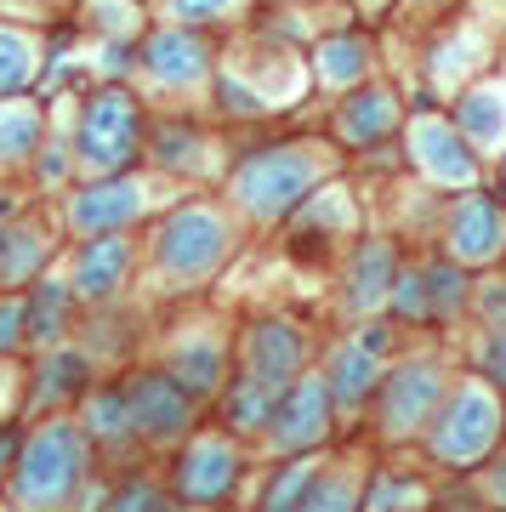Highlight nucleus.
I'll use <instances>...</instances> for the list:
<instances>
[{
  "mask_svg": "<svg viewBox=\"0 0 506 512\" xmlns=\"http://www.w3.org/2000/svg\"><path fill=\"white\" fill-rule=\"evenodd\" d=\"M319 171H325L319 148H273V154H256L239 171V200L251 205L256 217H285L290 205L313 188Z\"/></svg>",
  "mask_w": 506,
  "mask_h": 512,
  "instance_id": "1",
  "label": "nucleus"
},
{
  "mask_svg": "<svg viewBox=\"0 0 506 512\" xmlns=\"http://www.w3.org/2000/svg\"><path fill=\"white\" fill-rule=\"evenodd\" d=\"M80 461H86L80 427H69V421L46 427V433L23 450L18 495L29 501V507H52V501H63V495H69V484H74V473H80Z\"/></svg>",
  "mask_w": 506,
  "mask_h": 512,
  "instance_id": "2",
  "label": "nucleus"
},
{
  "mask_svg": "<svg viewBox=\"0 0 506 512\" xmlns=\"http://www.w3.org/2000/svg\"><path fill=\"white\" fill-rule=\"evenodd\" d=\"M222 251H228V228H222L211 211H199V205L177 211V217L160 228V262H165L177 279L211 274V268L222 262Z\"/></svg>",
  "mask_w": 506,
  "mask_h": 512,
  "instance_id": "3",
  "label": "nucleus"
},
{
  "mask_svg": "<svg viewBox=\"0 0 506 512\" xmlns=\"http://www.w3.org/2000/svg\"><path fill=\"white\" fill-rule=\"evenodd\" d=\"M137 148V103L126 92H103L80 120V160L91 171H114L131 160Z\"/></svg>",
  "mask_w": 506,
  "mask_h": 512,
  "instance_id": "4",
  "label": "nucleus"
},
{
  "mask_svg": "<svg viewBox=\"0 0 506 512\" xmlns=\"http://www.w3.org/2000/svg\"><path fill=\"white\" fill-rule=\"evenodd\" d=\"M495 427H501V410H495V399H489V387L467 382L461 393H455L444 427H438V456L444 461H478L489 444H495Z\"/></svg>",
  "mask_w": 506,
  "mask_h": 512,
  "instance_id": "5",
  "label": "nucleus"
},
{
  "mask_svg": "<svg viewBox=\"0 0 506 512\" xmlns=\"http://www.w3.org/2000/svg\"><path fill=\"white\" fill-rule=\"evenodd\" d=\"M325 410H330L325 382L290 387L285 404H279V416H273V444L279 450H308L313 439H325Z\"/></svg>",
  "mask_w": 506,
  "mask_h": 512,
  "instance_id": "6",
  "label": "nucleus"
},
{
  "mask_svg": "<svg viewBox=\"0 0 506 512\" xmlns=\"http://www.w3.org/2000/svg\"><path fill=\"white\" fill-rule=\"evenodd\" d=\"M455 256L461 262H489V256L506 245V217H501V205L484 200V194H472V200L455 205Z\"/></svg>",
  "mask_w": 506,
  "mask_h": 512,
  "instance_id": "7",
  "label": "nucleus"
},
{
  "mask_svg": "<svg viewBox=\"0 0 506 512\" xmlns=\"http://www.w3.org/2000/svg\"><path fill=\"white\" fill-rule=\"evenodd\" d=\"M131 416H137V427L154 433V439H177L182 427H188V399L177 393V382L143 376V382L131 387Z\"/></svg>",
  "mask_w": 506,
  "mask_h": 512,
  "instance_id": "8",
  "label": "nucleus"
},
{
  "mask_svg": "<svg viewBox=\"0 0 506 512\" xmlns=\"http://www.w3.org/2000/svg\"><path fill=\"white\" fill-rule=\"evenodd\" d=\"M416 160L427 177H438V183H455L467 188L472 183V154L461 148V137H450V126L444 120H416Z\"/></svg>",
  "mask_w": 506,
  "mask_h": 512,
  "instance_id": "9",
  "label": "nucleus"
},
{
  "mask_svg": "<svg viewBox=\"0 0 506 512\" xmlns=\"http://www.w3.org/2000/svg\"><path fill=\"white\" fill-rule=\"evenodd\" d=\"M438 393H444V382H438L433 365H404L393 376V387H387V427H393V433H410V427L433 410Z\"/></svg>",
  "mask_w": 506,
  "mask_h": 512,
  "instance_id": "10",
  "label": "nucleus"
},
{
  "mask_svg": "<svg viewBox=\"0 0 506 512\" xmlns=\"http://www.w3.org/2000/svg\"><path fill=\"white\" fill-rule=\"evenodd\" d=\"M131 217H143V183H97L91 194L74 200V228H86V234L120 228Z\"/></svg>",
  "mask_w": 506,
  "mask_h": 512,
  "instance_id": "11",
  "label": "nucleus"
},
{
  "mask_svg": "<svg viewBox=\"0 0 506 512\" xmlns=\"http://www.w3.org/2000/svg\"><path fill=\"white\" fill-rule=\"evenodd\" d=\"M148 69H154V80H165V86H194L199 74H205V46H199L194 35L165 29V35L148 46Z\"/></svg>",
  "mask_w": 506,
  "mask_h": 512,
  "instance_id": "12",
  "label": "nucleus"
},
{
  "mask_svg": "<svg viewBox=\"0 0 506 512\" xmlns=\"http://www.w3.org/2000/svg\"><path fill=\"white\" fill-rule=\"evenodd\" d=\"M296 359H302V336L290 325H262L251 336V376H262V382H273V387H285V376L296 370Z\"/></svg>",
  "mask_w": 506,
  "mask_h": 512,
  "instance_id": "13",
  "label": "nucleus"
},
{
  "mask_svg": "<svg viewBox=\"0 0 506 512\" xmlns=\"http://www.w3.org/2000/svg\"><path fill=\"white\" fill-rule=\"evenodd\" d=\"M234 467H239V456L222 439L194 444V456H188V467H182V490L194 495V501H211V495H222L228 484H234Z\"/></svg>",
  "mask_w": 506,
  "mask_h": 512,
  "instance_id": "14",
  "label": "nucleus"
},
{
  "mask_svg": "<svg viewBox=\"0 0 506 512\" xmlns=\"http://www.w3.org/2000/svg\"><path fill=\"white\" fill-rule=\"evenodd\" d=\"M126 268H131V245H126V239H97V245L80 251L74 279H80V291H86V296H109V291H120Z\"/></svg>",
  "mask_w": 506,
  "mask_h": 512,
  "instance_id": "15",
  "label": "nucleus"
},
{
  "mask_svg": "<svg viewBox=\"0 0 506 512\" xmlns=\"http://www.w3.org/2000/svg\"><path fill=\"white\" fill-rule=\"evenodd\" d=\"M461 131L484 148L506 143V92L501 86H484V92H472L467 103H461Z\"/></svg>",
  "mask_w": 506,
  "mask_h": 512,
  "instance_id": "16",
  "label": "nucleus"
},
{
  "mask_svg": "<svg viewBox=\"0 0 506 512\" xmlns=\"http://www.w3.org/2000/svg\"><path fill=\"white\" fill-rule=\"evenodd\" d=\"M376 359L381 353H370L364 342H353V348L336 353V370H330V393H336V404H359L370 387H376Z\"/></svg>",
  "mask_w": 506,
  "mask_h": 512,
  "instance_id": "17",
  "label": "nucleus"
},
{
  "mask_svg": "<svg viewBox=\"0 0 506 512\" xmlns=\"http://www.w3.org/2000/svg\"><path fill=\"white\" fill-rule=\"evenodd\" d=\"M393 291V251L387 245H364V256L353 262V308H376Z\"/></svg>",
  "mask_w": 506,
  "mask_h": 512,
  "instance_id": "18",
  "label": "nucleus"
},
{
  "mask_svg": "<svg viewBox=\"0 0 506 512\" xmlns=\"http://www.w3.org/2000/svg\"><path fill=\"white\" fill-rule=\"evenodd\" d=\"M398 120V103L387 92H364L353 97L342 109V137H353V143H370V137H381V131Z\"/></svg>",
  "mask_w": 506,
  "mask_h": 512,
  "instance_id": "19",
  "label": "nucleus"
},
{
  "mask_svg": "<svg viewBox=\"0 0 506 512\" xmlns=\"http://www.w3.org/2000/svg\"><path fill=\"white\" fill-rule=\"evenodd\" d=\"M40 143V114L29 103H6L0 109V160H23Z\"/></svg>",
  "mask_w": 506,
  "mask_h": 512,
  "instance_id": "20",
  "label": "nucleus"
},
{
  "mask_svg": "<svg viewBox=\"0 0 506 512\" xmlns=\"http://www.w3.org/2000/svg\"><path fill=\"white\" fill-rule=\"evenodd\" d=\"M177 382H188L194 393H211L222 382V348L217 342H188L177 348Z\"/></svg>",
  "mask_w": 506,
  "mask_h": 512,
  "instance_id": "21",
  "label": "nucleus"
},
{
  "mask_svg": "<svg viewBox=\"0 0 506 512\" xmlns=\"http://www.w3.org/2000/svg\"><path fill=\"white\" fill-rule=\"evenodd\" d=\"M40 256H46V239H40L35 228H12V234H0V279H23Z\"/></svg>",
  "mask_w": 506,
  "mask_h": 512,
  "instance_id": "22",
  "label": "nucleus"
},
{
  "mask_svg": "<svg viewBox=\"0 0 506 512\" xmlns=\"http://www.w3.org/2000/svg\"><path fill=\"white\" fill-rule=\"evenodd\" d=\"M35 74V46L18 35V29H0V92H18Z\"/></svg>",
  "mask_w": 506,
  "mask_h": 512,
  "instance_id": "23",
  "label": "nucleus"
},
{
  "mask_svg": "<svg viewBox=\"0 0 506 512\" xmlns=\"http://www.w3.org/2000/svg\"><path fill=\"white\" fill-rule=\"evenodd\" d=\"M80 382H86V353H57L52 365H46V376H40V404L69 399Z\"/></svg>",
  "mask_w": 506,
  "mask_h": 512,
  "instance_id": "24",
  "label": "nucleus"
},
{
  "mask_svg": "<svg viewBox=\"0 0 506 512\" xmlns=\"http://www.w3.org/2000/svg\"><path fill=\"white\" fill-rule=\"evenodd\" d=\"M359 74H364V46L359 40H330L325 52H319V80L347 86V80H359Z\"/></svg>",
  "mask_w": 506,
  "mask_h": 512,
  "instance_id": "25",
  "label": "nucleus"
},
{
  "mask_svg": "<svg viewBox=\"0 0 506 512\" xmlns=\"http://www.w3.org/2000/svg\"><path fill=\"white\" fill-rule=\"evenodd\" d=\"M273 399H279V387L262 382V376L239 382V393H234V427H262L268 410H273Z\"/></svg>",
  "mask_w": 506,
  "mask_h": 512,
  "instance_id": "26",
  "label": "nucleus"
},
{
  "mask_svg": "<svg viewBox=\"0 0 506 512\" xmlns=\"http://www.w3.org/2000/svg\"><path fill=\"white\" fill-rule=\"evenodd\" d=\"M63 313H69V285H40V296H35V336L40 342H57V330H63Z\"/></svg>",
  "mask_w": 506,
  "mask_h": 512,
  "instance_id": "27",
  "label": "nucleus"
},
{
  "mask_svg": "<svg viewBox=\"0 0 506 512\" xmlns=\"http://www.w3.org/2000/svg\"><path fill=\"white\" fill-rule=\"evenodd\" d=\"M91 433H103V439H120V433H126L131 421V393H103V399H91Z\"/></svg>",
  "mask_w": 506,
  "mask_h": 512,
  "instance_id": "28",
  "label": "nucleus"
},
{
  "mask_svg": "<svg viewBox=\"0 0 506 512\" xmlns=\"http://www.w3.org/2000/svg\"><path fill=\"white\" fill-rule=\"evenodd\" d=\"M467 285H461V274H455L450 262H438L433 274H427V302H433V313H455L461 302H467Z\"/></svg>",
  "mask_w": 506,
  "mask_h": 512,
  "instance_id": "29",
  "label": "nucleus"
},
{
  "mask_svg": "<svg viewBox=\"0 0 506 512\" xmlns=\"http://www.w3.org/2000/svg\"><path fill=\"white\" fill-rule=\"evenodd\" d=\"M393 308L404 313V319H427V313H433V302H427V274L393 279Z\"/></svg>",
  "mask_w": 506,
  "mask_h": 512,
  "instance_id": "30",
  "label": "nucleus"
},
{
  "mask_svg": "<svg viewBox=\"0 0 506 512\" xmlns=\"http://www.w3.org/2000/svg\"><path fill=\"white\" fill-rule=\"evenodd\" d=\"M91 12H97V23L109 35H131L137 29V6H126V0H91Z\"/></svg>",
  "mask_w": 506,
  "mask_h": 512,
  "instance_id": "31",
  "label": "nucleus"
},
{
  "mask_svg": "<svg viewBox=\"0 0 506 512\" xmlns=\"http://www.w3.org/2000/svg\"><path fill=\"white\" fill-rule=\"evenodd\" d=\"M302 490H313V467H290V473L279 478V490L268 495V512H290V501Z\"/></svg>",
  "mask_w": 506,
  "mask_h": 512,
  "instance_id": "32",
  "label": "nucleus"
},
{
  "mask_svg": "<svg viewBox=\"0 0 506 512\" xmlns=\"http://www.w3.org/2000/svg\"><path fill=\"white\" fill-rule=\"evenodd\" d=\"M342 222H347V194H336V188H330L325 200L302 217V228H342Z\"/></svg>",
  "mask_w": 506,
  "mask_h": 512,
  "instance_id": "33",
  "label": "nucleus"
},
{
  "mask_svg": "<svg viewBox=\"0 0 506 512\" xmlns=\"http://www.w3.org/2000/svg\"><path fill=\"white\" fill-rule=\"evenodd\" d=\"M410 501H421L416 484H381V490L370 495V512H393V507H410Z\"/></svg>",
  "mask_w": 506,
  "mask_h": 512,
  "instance_id": "34",
  "label": "nucleus"
},
{
  "mask_svg": "<svg viewBox=\"0 0 506 512\" xmlns=\"http://www.w3.org/2000/svg\"><path fill=\"white\" fill-rule=\"evenodd\" d=\"M239 0H171V18H222Z\"/></svg>",
  "mask_w": 506,
  "mask_h": 512,
  "instance_id": "35",
  "label": "nucleus"
},
{
  "mask_svg": "<svg viewBox=\"0 0 506 512\" xmlns=\"http://www.w3.org/2000/svg\"><path fill=\"white\" fill-rule=\"evenodd\" d=\"M302 512H353V490H347V484H325Z\"/></svg>",
  "mask_w": 506,
  "mask_h": 512,
  "instance_id": "36",
  "label": "nucleus"
},
{
  "mask_svg": "<svg viewBox=\"0 0 506 512\" xmlns=\"http://www.w3.org/2000/svg\"><path fill=\"white\" fill-rule=\"evenodd\" d=\"M23 319H29L23 302H0V348H12V342L23 336Z\"/></svg>",
  "mask_w": 506,
  "mask_h": 512,
  "instance_id": "37",
  "label": "nucleus"
},
{
  "mask_svg": "<svg viewBox=\"0 0 506 512\" xmlns=\"http://www.w3.org/2000/svg\"><path fill=\"white\" fill-rule=\"evenodd\" d=\"M114 512H171V507H165V501L148 490V484H137L131 495H120V507H114Z\"/></svg>",
  "mask_w": 506,
  "mask_h": 512,
  "instance_id": "38",
  "label": "nucleus"
},
{
  "mask_svg": "<svg viewBox=\"0 0 506 512\" xmlns=\"http://www.w3.org/2000/svg\"><path fill=\"white\" fill-rule=\"evenodd\" d=\"M484 365H489V376H495V382L506 387V330H501V336H495V342H489V353H484Z\"/></svg>",
  "mask_w": 506,
  "mask_h": 512,
  "instance_id": "39",
  "label": "nucleus"
},
{
  "mask_svg": "<svg viewBox=\"0 0 506 512\" xmlns=\"http://www.w3.org/2000/svg\"><path fill=\"white\" fill-rule=\"evenodd\" d=\"M478 308H484V319H501L506 325V285H489V291L478 296Z\"/></svg>",
  "mask_w": 506,
  "mask_h": 512,
  "instance_id": "40",
  "label": "nucleus"
},
{
  "mask_svg": "<svg viewBox=\"0 0 506 512\" xmlns=\"http://www.w3.org/2000/svg\"><path fill=\"white\" fill-rule=\"evenodd\" d=\"M489 484H495V501H506V461L495 467V478H489Z\"/></svg>",
  "mask_w": 506,
  "mask_h": 512,
  "instance_id": "41",
  "label": "nucleus"
},
{
  "mask_svg": "<svg viewBox=\"0 0 506 512\" xmlns=\"http://www.w3.org/2000/svg\"><path fill=\"white\" fill-rule=\"evenodd\" d=\"M6 456H12V439H6V433H0V461H6Z\"/></svg>",
  "mask_w": 506,
  "mask_h": 512,
  "instance_id": "42",
  "label": "nucleus"
}]
</instances>
